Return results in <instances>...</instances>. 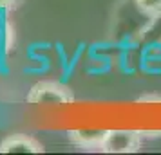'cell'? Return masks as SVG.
<instances>
[{
  "label": "cell",
  "mask_w": 161,
  "mask_h": 155,
  "mask_svg": "<svg viewBox=\"0 0 161 155\" xmlns=\"http://www.w3.org/2000/svg\"><path fill=\"white\" fill-rule=\"evenodd\" d=\"M27 101L33 105H67L74 101V94L60 81H38L31 87Z\"/></svg>",
  "instance_id": "cell-1"
},
{
  "label": "cell",
  "mask_w": 161,
  "mask_h": 155,
  "mask_svg": "<svg viewBox=\"0 0 161 155\" xmlns=\"http://www.w3.org/2000/svg\"><path fill=\"white\" fill-rule=\"evenodd\" d=\"M143 135L139 130H107L100 152L103 153H136Z\"/></svg>",
  "instance_id": "cell-2"
},
{
  "label": "cell",
  "mask_w": 161,
  "mask_h": 155,
  "mask_svg": "<svg viewBox=\"0 0 161 155\" xmlns=\"http://www.w3.org/2000/svg\"><path fill=\"white\" fill-rule=\"evenodd\" d=\"M0 153H44V146L25 133H11L0 142Z\"/></svg>",
  "instance_id": "cell-3"
},
{
  "label": "cell",
  "mask_w": 161,
  "mask_h": 155,
  "mask_svg": "<svg viewBox=\"0 0 161 155\" xmlns=\"http://www.w3.org/2000/svg\"><path fill=\"white\" fill-rule=\"evenodd\" d=\"M107 130H89V128H80V130H69L67 137L74 146L83 148V150H100L103 139H105Z\"/></svg>",
  "instance_id": "cell-4"
},
{
  "label": "cell",
  "mask_w": 161,
  "mask_h": 155,
  "mask_svg": "<svg viewBox=\"0 0 161 155\" xmlns=\"http://www.w3.org/2000/svg\"><path fill=\"white\" fill-rule=\"evenodd\" d=\"M139 13L148 18H159L161 16V0H134Z\"/></svg>",
  "instance_id": "cell-5"
},
{
  "label": "cell",
  "mask_w": 161,
  "mask_h": 155,
  "mask_svg": "<svg viewBox=\"0 0 161 155\" xmlns=\"http://www.w3.org/2000/svg\"><path fill=\"white\" fill-rule=\"evenodd\" d=\"M11 44H13V36H11L9 25L6 22L0 23V49L4 47L6 51H9L11 49Z\"/></svg>",
  "instance_id": "cell-6"
},
{
  "label": "cell",
  "mask_w": 161,
  "mask_h": 155,
  "mask_svg": "<svg viewBox=\"0 0 161 155\" xmlns=\"http://www.w3.org/2000/svg\"><path fill=\"white\" fill-rule=\"evenodd\" d=\"M136 101L138 103H161V96L159 94H143Z\"/></svg>",
  "instance_id": "cell-7"
},
{
  "label": "cell",
  "mask_w": 161,
  "mask_h": 155,
  "mask_svg": "<svg viewBox=\"0 0 161 155\" xmlns=\"http://www.w3.org/2000/svg\"><path fill=\"white\" fill-rule=\"evenodd\" d=\"M18 6V0H0V11H11Z\"/></svg>",
  "instance_id": "cell-8"
},
{
  "label": "cell",
  "mask_w": 161,
  "mask_h": 155,
  "mask_svg": "<svg viewBox=\"0 0 161 155\" xmlns=\"http://www.w3.org/2000/svg\"><path fill=\"white\" fill-rule=\"evenodd\" d=\"M139 132H141V135H143V139H145V137H161V130H158V132H156V130H139Z\"/></svg>",
  "instance_id": "cell-9"
}]
</instances>
